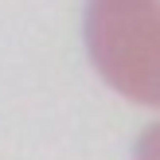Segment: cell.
I'll return each mask as SVG.
<instances>
[{"label":"cell","instance_id":"6da1fadb","mask_svg":"<svg viewBox=\"0 0 160 160\" xmlns=\"http://www.w3.org/2000/svg\"><path fill=\"white\" fill-rule=\"evenodd\" d=\"M86 51L106 86L160 109V0H86Z\"/></svg>","mask_w":160,"mask_h":160},{"label":"cell","instance_id":"7a4b0ae2","mask_svg":"<svg viewBox=\"0 0 160 160\" xmlns=\"http://www.w3.org/2000/svg\"><path fill=\"white\" fill-rule=\"evenodd\" d=\"M133 160H160V121H156V125H148V129L137 137Z\"/></svg>","mask_w":160,"mask_h":160}]
</instances>
